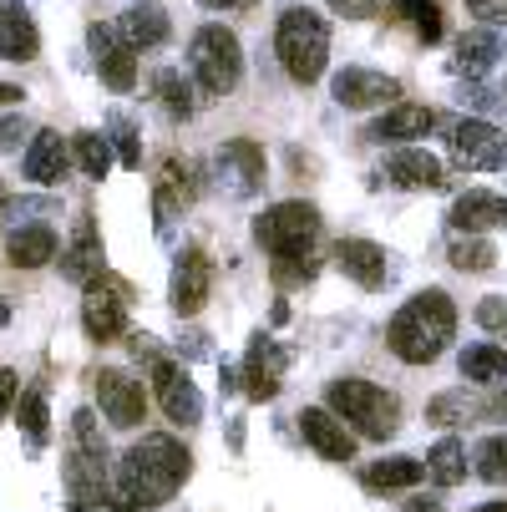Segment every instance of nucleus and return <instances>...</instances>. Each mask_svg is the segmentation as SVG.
Instances as JSON below:
<instances>
[{"label": "nucleus", "instance_id": "obj_11", "mask_svg": "<svg viewBox=\"0 0 507 512\" xmlns=\"http://www.w3.org/2000/svg\"><path fill=\"white\" fill-rule=\"evenodd\" d=\"M153 391H158L168 421H178V426H198V421H203V396H198V386L188 381L183 365L153 360Z\"/></svg>", "mask_w": 507, "mask_h": 512}, {"label": "nucleus", "instance_id": "obj_29", "mask_svg": "<svg viewBox=\"0 0 507 512\" xmlns=\"http://www.w3.org/2000/svg\"><path fill=\"white\" fill-rule=\"evenodd\" d=\"M426 477L437 487H457L467 477V447L457 442V436H442V442L426 452Z\"/></svg>", "mask_w": 507, "mask_h": 512}, {"label": "nucleus", "instance_id": "obj_23", "mask_svg": "<svg viewBox=\"0 0 507 512\" xmlns=\"http://www.w3.org/2000/svg\"><path fill=\"white\" fill-rule=\"evenodd\" d=\"M386 178L401 183V188H442V158L426 153V148H401L391 163H386Z\"/></svg>", "mask_w": 507, "mask_h": 512}, {"label": "nucleus", "instance_id": "obj_26", "mask_svg": "<svg viewBox=\"0 0 507 512\" xmlns=\"http://www.w3.org/2000/svg\"><path fill=\"white\" fill-rule=\"evenodd\" d=\"M117 31H122V41L132 51L137 46H163L168 41V11H158V6H127L122 21H117Z\"/></svg>", "mask_w": 507, "mask_h": 512}, {"label": "nucleus", "instance_id": "obj_41", "mask_svg": "<svg viewBox=\"0 0 507 512\" xmlns=\"http://www.w3.org/2000/svg\"><path fill=\"white\" fill-rule=\"evenodd\" d=\"M330 11L335 16H350V21H366L381 11V0H330Z\"/></svg>", "mask_w": 507, "mask_h": 512}, {"label": "nucleus", "instance_id": "obj_24", "mask_svg": "<svg viewBox=\"0 0 507 512\" xmlns=\"http://www.w3.org/2000/svg\"><path fill=\"white\" fill-rule=\"evenodd\" d=\"M61 274L71 284H92L102 274V239L92 229V218H82V224H77V239H71V249L61 254Z\"/></svg>", "mask_w": 507, "mask_h": 512}, {"label": "nucleus", "instance_id": "obj_34", "mask_svg": "<svg viewBox=\"0 0 507 512\" xmlns=\"http://www.w3.org/2000/svg\"><path fill=\"white\" fill-rule=\"evenodd\" d=\"M396 11L416 26L421 41H442V6L437 0H396Z\"/></svg>", "mask_w": 507, "mask_h": 512}, {"label": "nucleus", "instance_id": "obj_35", "mask_svg": "<svg viewBox=\"0 0 507 512\" xmlns=\"http://www.w3.org/2000/svg\"><path fill=\"white\" fill-rule=\"evenodd\" d=\"M452 264H457L462 274H487V269L497 264V249H492L487 239L467 234V239H457V244H452Z\"/></svg>", "mask_w": 507, "mask_h": 512}, {"label": "nucleus", "instance_id": "obj_16", "mask_svg": "<svg viewBox=\"0 0 507 512\" xmlns=\"http://www.w3.org/2000/svg\"><path fill=\"white\" fill-rule=\"evenodd\" d=\"M335 264L360 284V289H381L391 279V264H386V249L371 244V239H340L335 244Z\"/></svg>", "mask_w": 507, "mask_h": 512}, {"label": "nucleus", "instance_id": "obj_19", "mask_svg": "<svg viewBox=\"0 0 507 512\" xmlns=\"http://www.w3.org/2000/svg\"><path fill=\"white\" fill-rule=\"evenodd\" d=\"M36 51H41V36L26 6L21 0H0V56L21 66V61H36Z\"/></svg>", "mask_w": 507, "mask_h": 512}, {"label": "nucleus", "instance_id": "obj_18", "mask_svg": "<svg viewBox=\"0 0 507 512\" xmlns=\"http://www.w3.org/2000/svg\"><path fill=\"white\" fill-rule=\"evenodd\" d=\"M431 127H437V112H431V107L396 102V107H386V112L366 127V137H371V142H411V137H426Z\"/></svg>", "mask_w": 507, "mask_h": 512}, {"label": "nucleus", "instance_id": "obj_14", "mask_svg": "<svg viewBox=\"0 0 507 512\" xmlns=\"http://www.w3.org/2000/svg\"><path fill=\"white\" fill-rule=\"evenodd\" d=\"M300 436L325 457V462H350L355 457V431L335 416V411H325V406H305L300 411Z\"/></svg>", "mask_w": 507, "mask_h": 512}, {"label": "nucleus", "instance_id": "obj_36", "mask_svg": "<svg viewBox=\"0 0 507 512\" xmlns=\"http://www.w3.org/2000/svg\"><path fill=\"white\" fill-rule=\"evenodd\" d=\"M477 477L482 482H507V436H487L477 447Z\"/></svg>", "mask_w": 507, "mask_h": 512}, {"label": "nucleus", "instance_id": "obj_12", "mask_svg": "<svg viewBox=\"0 0 507 512\" xmlns=\"http://www.w3.org/2000/svg\"><path fill=\"white\" fill-rule=\"evenodd\" d=\"M87 41H92V51H97V71H102V82H107L112 92H132V87H137V56H132V46L122 41V31H112V26L92 21Z\"/></svg>", "mask_w": 507, "mask_h": 512}, {"label": "nucleus", "instance_id": "obj_48", "mask_svg": "<svg viewBox=\"0 0 507 512\" xmlns=\"http://www.w3.org/2000/svg\"><path fill=\"white\" fill-rule=\"evenodd\" d=\"M198 6H208V11H229V6H239V0H198Z\"/></svg>", "mask_w": 507, "mask_h": 512}, {"label": "nucleus", "instance_id": "obj_20", "mask_svg": "<svg viewBox=\"0 0 507 512\" xmlns=\"http://www.w3.org/2000/svg\"><path fill=\"white\" fill-rule=\"evenodd\" d=\"M452 229H467V234H477V229H492V224H507V198L502 193H487V188H472V193H462L457 203H452Z\"/></svg>", "mask_w": 507, "mask_h": 512}, {"label": "nucleus", "instance_id": "obj_52", "mask_svg": "<svg viewBox=\"0 0 507 512\" xmlns=\"http://www.w3.org/2000/svg\"><path fill=\"white\" fill-rule=\"evenodd\" d=\"M6 203H11V193H6V188H0V208H6Z\"/></svg>", "mask_w": 507, "mask_h": 512}, {"label": "nucleus", "instance_id": "obj_45", "mask_svg": "<svg viewBox=\"0 0 507 512\" xmlns=\"http://www.w3.org/2000/svg\"><path fill=\"white\" fill-rule=\"evenodd\" d=\"M21 137H26V122H21V117H0V148L11 153Z\"/></svg>", "mask_w": 507, "mask_h": 512}, {"label": "nucleus", "instance_id": "obj_21", "mask_svg": "<svg viewBox=\"0 0 507 512\" xmlns=\"http://www.w3.org/2000/svg\"><path fill=\"white\" fill-rule=\"evenodd\" d=\"M82 325H87V335L92 340H117L122 330H127V305L117 300V295H107L102 284H92L87 289V300H82Z\"/></svg>", "mask_w": 507, "mask_h": 512}, {"label": "nucleus", "instance_id": "obj_33", "mask_svg": "<svg viewBox=\"0 0 507 512\" xmlns=\"http://www.w3.org/2000/svg\"><path fill=\"white\" fill-rule=\"evenodd\" d=\"M477 411H487L477 396H467V391H447V396H437L426 406V421H437V426H457V421H467V416H477Z\"/></svg>", "mask_w": 507, "mask_h": 512}, {"label": "nucleus", "instance_id": "obj_8", "mask_svg": "<svg viewBox=\"0 0 507 512\" xmlns=\"http://www.w3.org/2000/svg\"><path fill=\"white\" fill-rule=\"evenodd\" d=\"M330 97H335L340 107H350V112H366V107H396L401 87H396V77H386V71L345 66V71H335Z\"/></svg>", "mask_w": 507, "mask_h": 512}, {"label": "nucleus", "instance_id": "obj_22", "mask_svg": "<svg viewBox=\"0 0 507 512\" xmlns=\"http://www.w3.org/2000/svg\"><path fill=\"white\" fill-rule=\"evenodd\" d=\"M66 163H71V148L61 142V132H36L31 137V148H26V178L31 183H41V188L61 183Z\"/></svg>", "mask_w": 507, "mask_h": 512}, {"label": "nucleus", "instance_id": "obj_40", "mask_svg": "<svg viewBox=\"0 0 507 512\" xmlns=\"http://www.w3.org/2000/svg\"><path fill=\"white\" fill-rule=\"evenodd\" d=\"M477 325L482 330H507V300H482L477 305Z\"/></svg>", "mask_w": 507, "mask_h": 512}, {"label": "nucleus", "instance_id": "obj_6", "mask_svg": "<svg viewBox=\"0 0 507 512\" xmlns=\"http://www.w3.org/2000/svg\"><path fill=\"white\" fill-rule=\"evenodd\" d=\"M320 234V208L305 203V198H289V203H274L254 218V239L269 249V254H300L310 249Z\"/></svg>", "mask_w": 507, "mask_h": 512}, {"label": "nucleus", "instance_id": "obj_13", "mask_svg": "<svg viewBox=\"0 0 507 512\" xmlns=\"http://www.w3.org/2000/svg\"><path fill=\"white\" fill-rule=\"evenodd\" d=\"M208 289H213V264L198 244H188L173 264V310L178 315H198L208 305Z\"/></svg>", "mask_w": 507, "mask_h": 512}, {"label": "nucleus", "instance_id": "obj_3", "mask_svg": "<svg viewBox=\"0 0 507 512\" xmlns=\"http://www.w3.org/2000/svg\"><path fill=\"white\" fill-rule=\"evenodd\" d=\"M330 411L360 431V436H371V442H386V436L401 426V406L391 391H381L376 381H360V376H340L330 381Z\"/></svg>", "mask_w": 507, "mask_h": 512}, {"label": "nucleus", "instance_id": "obj_25", "mask_svg": "<svg viewBox=\"0 0 507 512\" xmlns=\"http://www.w3.org/2000/svg\"><path fill=\"white\" fill-rule=\"evenodd\" d=\"M6 259H11L16 269H41V264H51V259H56V229H46V224L16 229L11 244H6Z\"/></svg>", "mask_w": 507, "mask_h": 512}, {"label": "nucleus", "instance_id": "obj_2", "mask_svg": "<svg viewBox=\"0 0 507 512\" xmlns=\"http://www.w3.org/2000/svg\"><path fill=\"white\" fill-rule=\"evenodd\" d=\"M274 51L284 61V71L295 82H320L325 77V61H330V26L325 16H315L310 6H289L274 26Z\"/></svg>", "mask_w": 507, "mask_h": 512}, {"label": "nucleus", "instance_id": "obj_15", "mask_svg": "<svg viewBox=\"0 0 507 512\" xmlns=\"http://www.w3.org/2000/svg\"><path fill=\"white\" fill-rule=\"evenodd\" d=\"M219 178H229V193L249 198L264 183V148L254 137H229L219 148Z\"/></svg>", "mask_w": 507, "mask_h": 512}, {"label": "nucleus", "instance_id": "obj_42", "mask_svg": "<svg viewBox=\"0 0 507 512\" xmlns=\"http://www.w3.org/2000/svg\"><path fill=\"white\" fill-rule=\"evenodd\" d=\"M112 132H117V148H122V163H127V168H142V153H137V142H132V127H127V122L117 117V122H112Z\"/></svg>", "mask_w": 507, "mask_h": 512}, {"label": "nucleus", "instance_id": "obj_31", "mask_svg": "<svg viewBox=\"0 0 507 512\" xmlns=\"http://www.w3.org/2000/svg\"><path fill=\"white\" fill-rule=\"evenodd\" d=\"M153 92H158V102L168 107V117H193V107H198V102H193V87L183 82V71H173V66L158 71Z\"/></svg>", "mask_w": 507, "mask_h": 512}, {"label": "nucleus", "instance_id": "obj_46", "mask_svg": "<svg viewBox=\"0 0 507 512\" xmlns=\"http://www.w3.org/2000/svg\"><path fill=\"white\" fill-rule=\"evenodd\" d=\"M406 512H447V507H442L437 497H411V502H406Z\"/></svg>", "mask_w": 507, "mask_h": 512}, {"label": "nucleus", "instance_id": "obj_37", "mask_svg": "<svg viewBox=\"0 0 507 512\" xmlns=\"http://www.w3.org/2000/svg\"><path fill=\"white\" fill-rule=\"evenodd\" d=\"M71 447L107 457V442H102V421H97V411H77V416H71Z\"/></svg>", "mask_w": 507, "mask_h": 512}, {"label": "nucleus", "instance_id": "obj_4", "mask_svg": "<svg viewBox=\"0 0 507 512\" xmlns=\"http://www.w3.org/2000/svg\"><path fill=\"white\" fill-rule=\"evenodd\" d=\"M117 467H122V472H132V477H137L142 487H148L158 502H168V497L188 482L193 457L173 442V436H163V431H158V436H142V442H137V447H132V452H127Z\"/></svg>", "mask_w": 507, "mask_h": 512}, {"label": "nucleus", "instance_id": "obj_9", "mask_svg": "<svg viewBox=\"0 0 507 512\" xmlns=\"http://www.w3.org/2000/svg\"><path fill=\"white\" fill-rule=\"evenodd\" d=\"M61 477H66V497H71V507H77V512H92V507L107 502V487H112V467H107V457L71 447L66 462H61Z\"/></svg>", "mask_w": 507, "mask_h": 512}, {"label": "nucleus", "instance_id": "obj_32", "mask_svg": "<svg viewBox=\"0 0 507 512\" xmlns=\"http://www.w3.org/2000/svg\"><path fill=\"white\" fill-rule=\"evenodd\" d=\"M71 153H77V163H82L87 178H107L112 173V137H102V132H82Z\"/></svg>", "mask_w": 507, "mask_h": 512}, {"label": "nucleus", "instance_id": "obj_50", "mask_svg": "<svg viewBox=\"0 0 507 512\" xmlns=\"http://www.w3.org/2000/svg\"><path fill=\"white\" fill-rule=\"evenodd\" d=\"M477 512H507V502H487V507H477Z\"/></svg>", "mask_w": 507, "mask_h": 512}, {"label": "nucleus", "instance_id": "obj_7", "mask_svg": "<svg viewBox=\"0 0 507 512\" xmlns=\"http://www.w3.org/2000/svg\"><path fill=\"white\" fill-rule=\"evenodd\" d=\"M447 148H452V158H457L462 168H477V173L507 163V142H502V132H497L492 122H482V117H462V122H452V127H447Z\"/></svg>", "mask_w": 507, "mask_h": 512}, {"label": "nucleus", "instance_id": "obj_44", "mask_svg": "<svg viewBox=\"0 0 507 512\" xmlns=\"http://www.w3.org/2000/svg\"><path fill=\"white\" fill-rule=\"evenodd\" d=\"M467 11L482 21H507V0H467Z\"/></svg>", "mask_w": 507, "mask_h": 512}, {"label": "nucleus", "instance_id": "obj_49", "mask_svg": "<svg viewBox=\"0 0 507 512\" xmlns=\"http://www.w3.org/2000/svg\"><path fill=\"white\" fill-rule=\"evenodd\" d=\"M487 411H492V416H507V391H502V396H497V401H492Z\"/></svg>", "mask_w": 507, "mask_h": 512}, {"label": "nucleus", "instance_id": "obj_51", "mask_svg": "<svg viewBox=\"0 0 507 512\" xmlns=\"http://www.w3.org/2000/svg\"><path fill=\"white\" fill-rule=\"evenodd\" d=\"M6 320H11V305H6V300H0V325H6Z\"/></svg>", "mask_w": 507, "mask_h": 512}, {"label": "nucleus", "instance_id": "obj_27", "mask_svg": "<svg viewBox=\"0 0 507 512\" xmlns=\"http://www.w3.org/2000/svg\"><path fill=\"white\" fill-rule=\"evenodd\" d=\"M497 56H502V46H497V36L487 26H477V31H467L457 41V71L462 77H487V71L497 66Z\"/></svg>", "mask_w": 507, "mask_h": 512}, {"label": "nucleus", "instance_id": "obj_30", "mask_svg": "<svg viewBox=\"0 0 507 512\" xmlns=\"http://www.w3.org/2000/svg\"><path fill=\"white\" fill-rule=\"evenodd\" d=\"M421 477H426V467H421L416 457H401V452H396V457H381V462H371V467H366V487H371V492L416 487Z\"/></svg>", "mask_w": 507, "mask_h": 512}, {"label": "nucleus", "instance_id": "obj_38", "mask_svg": "<svg viewBox=\"0 0 507 512\" xmlns=\"http://www.w3.org/2000/svg\"><path fill=\"white\" fill-rule=\"evenodd\" d=\"M274 279L279 284H310L315 279V254L300 249V254H274Z\"/></svg>", "mask_w": 507, "mask_h": 512}, {"label": "nucleus", "instance_id": "obj_17", "mask_svg": "<svg viewBox=\"0 0 507 512\" xmlns=\"http://www.w3.org/2000/svg\"><path fill=\"white\" fill-rule=\"evenodd\" d=\"M239 376H244V391H249L254 401H269V396L279 391V376H284V350H279L269 335H254Z\"/></svg>", "mask_w": 507, "mask_h": 512}, {"label": "nucleus", "instance_id": "obj_39", "mask_svg": "<svg viewBox=\"0 0 507 512\" xmlns=\"http://www.w3.org/2000/svg\"><path fill=\"white\" fill-rule=\"evenodd\" d=\"M46 421H51V416H46V396H41V391H26V396H21V431L31 436L36 447L46 442Z\"/></svg>", "mask_w": 507, "mask_h": 512}, {"label": "nucleus", "instance_id": "obj_47", "mask_svg": "<svg viewBox=\"0 0 507 512\" xmlns=\"http://www.w3.org/2000/svg\"><path fill=\"white\" fill-rule=\"evenodd\" d=\"M21 97H26L21 87H11V82H0V107H16Z\"/></svg>", "mask_w": 507, "mask_h": 512}, {"label": "nucleus", "instance_id": "obj_5", "mask_svg": "<svg viewBox=\"0 0 507 512\" xmlns=\"http://www.w3.org/2000/svg\"><path fill=\"white\" fill-rule=\"evenodd\" d=\"M188 56H193V77H198V87L208 97L234 92L239 77H244V51H239V36L229 26H203L193 36V51Z\"/></svg>", "mask_w": 507, "mask_h": 512}, {"label": "nucleus", "instance_id": "obj_28", "mask_svg": "<svg viewBox=\"0 0 507 512\" xmlns=\"http://www.w3.org/2000/svg\"><path fill=\"white\" fill-rule=\"evenodd\" d=\"M457 365H462V376H467V381H477V386H497V381L507 376V350L492 345V340H477V345L462 350Z\"/></svg>", "mask_w": 507, "mask_h": 512}, {"label": "nucleus", "instance_id": "obj_10", "mask_svg": "<svg viewBox=\"0 0 507 512\" xmlns=\"http://www.w3.org/2000/svg\"><path fill=\"white\" fill-rule=\"evenodd\" d=\"M97 406L117 431H132L148 416V391H142V381L127 376V371H97Z\"/></svg>", "mask_w": 507, "mask_h": 512}, {"label": "nucleus", "instance_id": "obj_43", "mask_svg": "<svg viewBox=\"0 0 507 512\" xmlns=\"http://www.w3.org/2000/svg\"><path fill=\"white\" fill-rule=\"evenodd\" d=\"M16 396H21V381H16V371H6V365H0V416H6V411L16 406Z\"/></svg>", "mask_w": 507, "mask_h": 512}, {"label": "nucleus", "instance_id": "obj_1", "mask_svg": "<svg viewBox=\"0 0 507 512\" xmlns=\"http://www.w3.org/2000/svg\"><path fill=\"white\" fill-rule=\"evenodd\" d=\"M457 335V305L442 295V289H421L411 295L396 320L386 325V345L391 355H401L406 365H431Z\"/></svg>", "mask_w": 507, "mask_h": 512}]
</instances>
